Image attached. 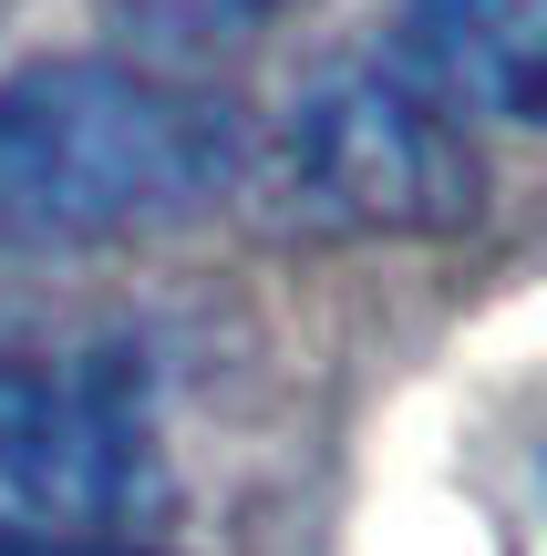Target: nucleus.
Segmentation results:
<instances>
[{
    "label": "nucleus",
    "instance_id": "423d86ee",
    "mask_svg": "<svg viewBox=\"0 0 547 556\" xmlns=\"http://www.w3.org/2000/svg\"><path fill=\"white\" fill-rule=\"evenodd\" d=\"M0 556H135V546H103V536H62V526H21V516H0Z\"/></svg>",
    "mask_w": 547,
    "mask_h": 556
},
{
    "label": "nucleus",
    "instance_id": "f03ea898",
    "mask_svg": "<svg viewBox=\"0 0 547 556\" xmlns=\"http://www.w3.org/2000/svg\"><path fill=\"white\" fill-rule=\"evenodd\" d=\"M289 186L310 217L372 227V238H455L486 197L465 124L445 114V83L403 62H331L289 114Z\"/></svg>",
    "mask_w": 547,
    "mask_h": 556
},
{
    "label": "nucleus",
    "instance_id": "f257e3e1",
    "mask_svg": "<svg viewBox=\"0 0 547 556\" xmlns=\"http://www.w3.org/2000/svg\"><path fill=\"white\" fill-rule=\"evenodd\" d=\"M238 114L145 62H32L0 83V248L176 227L238 186Z\"/></svg>",
    "mask_w": 547,
    "mask_h": 556
},
{
    "label": "nucleus",
    "instance_id": "7ed1b4c3",
    "mask_svg": "<svg viewBox=\"0 0 547 556\" xmlns=\"http://www.w3.org/2000/svg\"><path fill=\"white\" fill-rule=\"evenodd\" d=\"M0 495L114 526L156 495V371L124 340L0 330Z\"/></svg>",
    "mask_w": 547,
    "mask_h": 556
},
{
    "label": "nucleus",
    "instance_id": "39448f33",
    "mask_svg": "<svg viewBox=\"0 0 547 556\" xmlns=\"http://www.w3.org/2000/svg\"><path fill=\"white\" fill-rule=\"evenodd\" d=\"M279 11H300V0H124V21H135L156 52H217V41L269 31Z\"/></svg>",
    "mask_w": 547,
    "mask_h": 556
},
{
    "label": "nucleus",
    "instance_id": "20e7f679",
    "mask_svg": "<svg viewBox=\"0 0 547 556\" xmlns=\"http://www.w3.org/2000/svg\"><path fill=\"white\" fill-rule=\"evenodd\" d=\"M403 21L445 93L547 135V0H403Z\"/></svg>",
    "mask_w": 547,
    "mask_h": 556
}]
</instances>
